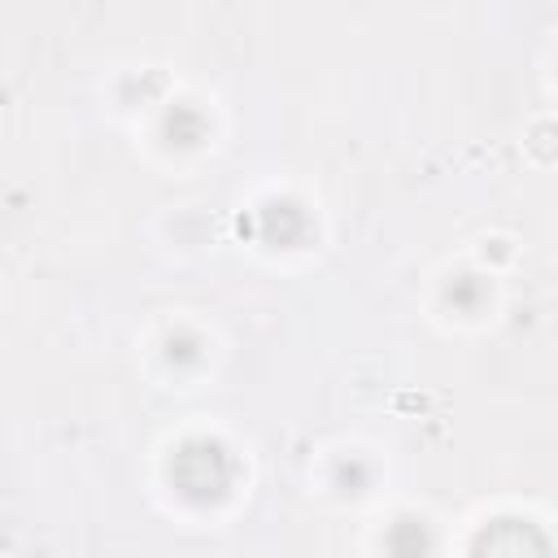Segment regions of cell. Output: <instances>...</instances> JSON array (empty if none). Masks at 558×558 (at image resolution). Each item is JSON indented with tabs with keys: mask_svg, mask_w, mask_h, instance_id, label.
Listing matches in <instances>:
<instances>
[{
	"mask_svg": "<svg viewBox=\"0 0 558 558\" xmlns=\"http://www.w3.org/2000/svg\"><path fill=\"white\" fill-rule=\"evenodd\" d=\"M475 549H488V554H523V549H536V554H545V536L532 532L527 523L501 519V523H493L488 532L475 536Z\"/></svg>",
	"mask_w": 558,
	"mask_h": 558,
	"instance_id": "6da1fadb",
	"label": "cell"
}]
</instances>
